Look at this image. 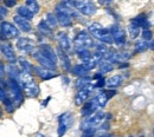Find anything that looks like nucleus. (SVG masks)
Returning <instances> with one entry per match:
<instances>
[{
  "mask_svg": "<svg viewBox=\"0 0 154 137\" xmlns=\"http://www.w3.org/2000/svg\"><path fill=\"white\" fill-rule=\"evenodd\" d=\"M110 32L116 45H123L126 43V33L122 28H120L119 25H113L110 27Z\"/></svg>",
  "mask_w": 154,
  "mask_h": 137,
  "instance_id": "f8f14e48",
  "label": "nucleus"
},
{
  "mask_svg": "<svg viewBox=\"0 0 154 137\" xmlns=\"http://www.w3.org/2000/svg\"><path fill=\"white\" fill-rule=\"evenodd\" d=\"M88 30L91 33V36H94L96 39H98L100 41H102V43H104V44H112L114 41L110 30L103 27L98 22H91L88 26Z\"/></svg>",
  "mask_w": 154,
  "mask_h": 137,
  "instance_id": "f03ea898",
  "label": "nucleus"
},
{
  "mask_svg": "<svg viewBox=\"0 0 154 137\" xmlns=\"http://www.w3.org/2000/svg\"><path fill=\"white\" fill-rule=\"evenodd\" d=\"M122 83H123V77L120 76V75L112 76L110 78L107 79V86H108L109 89H110V88H117V86H120Z\"/></svg>",
  "mask_w": 154,
  "mask_h": 137,
  "instance_id": "b1692460",
  "label": "nucleus"
},
{
  "mask_svg": "<svg viewBox=\"0 0 154 137\" xmlns=\"http://www.w3.org/2000/svg\"><path fill=\"white\" fill-rule=\"evenodd\" d=\"M32 52H33V53H32L33 58L36 59L42 66L48 67V69H51V70L56 69V64H55V63H52V61L48 58L46 56H44V55H43V52L39 50V47L38 49H36V50H33Z\"/></svg>",
  "mask_w": 154,
  "mask_h": 137,
  "instance_id": "9b49d317",
  "label": "nucleus"
},
{
  "mask_svg": "<svg viewBox=\"0 0 154 137\" xmlns=\"http://www.w3.org/2000/svg\"><path fill=\"white\" fill-rule=\"evenodd\" d=\"M74 122V117L70 112H64L63 115H60L58 117V136H63L68 128Z\"/></svg>",
  "mask_w": 154,
  "mask_h": 137,
  "instance_id": "0eeeda50",
  "label": "nucleus"
},
{
  "mask_svg": "<svg viewBox=\"0 0 154 137\" xmlns=\"http://www.w3.org/2000/svg\"><path fill=\"white\" fill-rule=\"evenodd\" d=\"M97 108H98V104H97L96 98H93L91 100H88V102H85V103L83 104L81 114H82V116H84V117L90 116V115H93V114L96 111Z\"/></svg>",
  "mask_w": 154,
  "mask_h": 137,
  "instance_id": "4468645a",
  "label": "nucleus"
},
{
  "mask_svg": "<svg viewBox=\"0 0 154 137\" xmlns=\"http://www.w3.org/2000/svg\"><path fill=\"white\" fill-rule=\"evenodd\" d=\"M148 49L154 51V40H151V41L148 43Z\"/></svg>",
  "mask_w": 154,
  "mask_h": 137,
  "instance_id": "37998d69",
  "label": "nucleus"
},
{
  "mask_svg": "<svg viewBox=\"0 0 154 137\" xmlns=\"http://www.w3.org/2000/svg\"><path fill=\"white\" fill-rule=\"evenodd\" d=\"M75 51H76V55L81 59L87 58V57H89L91 55L88 47H75Z\"/></svg>",
  "mask_w": 154,
  "mask_h": 137,
  "instance_id": "c756f323",
  "label": "nucleus"
},
{
  "mask_svg": "<svg viewBox=\"0 0 154 137\" xmlns=\"http://www.w3.org/2000/svg\"><path fill=\"white\" fill-rule=\"evenodd\" d=\"M106 84H107V80H104L103 78L97 79V83H96V86H97V88H102V86H104Z\"/></svg>",
  "mask_w": 154,
  "mask_h": 137,
  "instance_id": "ea45409f",
  "label": "nucleus"
},
{
  "mask_svg": "<svg viewBox=\"0 0 154 137\" xmlns=\"http://www.w3.org/2000/svg\"><path fill=\"white\" fill-rule=\"evenodd\" d=\"M26 6L36 14V13H38L39 12V5L38 2L36 1V0H27V2H26Z\"/></svg>",
  "mask_w": 154,
  "mask_h": 137,
  "instance_id": "e433bc0d",
  "label": "nucleus"
},
{
  "mask_svg": "<svg viewBox=\"0 0 154 137\" xmlns=\"http://www.w3.org/2000/svg\"><path fill=\"white\" fill-rule=\"evenodd\" d=\"M104 112L102 111H97L94 112L90 116H87L84 118V121L81 123V130H88V129H96L98 125H101V123L104 119Z\"/></svg>",
  "mask_w": 154,
  "mask_h": 137,
  "instance_id": "20e7f679",
  "label": "nucleus"
},
{
  "mask_svg": "<svg viewBox=\"0 0 154 137\" xmlns=\"http://www.w3.org/2000/svg\"><path fill=\"white\" fill-rule=\"evenodd\" d=\"M140 26H137V25H134V24H131V26H129V37L131 38H136V37H139V34H140Z\"/></svg>",
  "mask_w": 154,
  "mask_h": 137,
  "instance_id": "f704fd0d",
  "label": "nucleus"
},
{
  "mask_svg": "<svg viewBox=\"0 0 154 137\" xmlns=\"http://www.w3.org/2000/svg\"><path fill=\"white\" fill-rule=\"evenodd\" d=\"M17 12H18L19 16H21V17H24V18H26V19H29V20H31L33 18V16H35V13H33L27 6H25V5L18 7Z\"/></svg>",
  "mask_w": 154,
  "mask_h": 137,
  "instance_id": "a878e982",
  "label": "nucleus"
},
{
  "mask_svg": "<svg viewBox=\"0 0 154 137\" xmlns=\"http://www.w3.org/2000/svg\"><path fill=\"white\" fill-rule=\"evenodd\" d=\"M21 85L19 84V82L16 78H12V77H8L7 80V90H8V94L11 98L13 99L16 106L20 105L21 102H23V91H21Z\"/></svg>",
  "mask_w": 154,
  "mask_h": 137,
  "instance_id": "7ed1b4c3",
  "label": "nucleus"
},
{
  "mask_svg": "<svg viewBox=\"0 0 154 137\" xmlns=\"http://www.w3.org/2000/svg\"><path fill=\"white\" fill-rule=\"evenodd\" d=\"M89 83H90V78H89V77H85V76H83V77H79V78L77 79L76 83H75V85H76L77 90H79V89H82V88L87 86Z\"/></svg>",
  "mask_w": 154,
  "mask_h": 137,
  "instance_id": "2f4dec72",
  "label": "nucleus"
},
{
  "mask_svg": "<svg viewBox=\"0 0 154 137\" xmlns=\"http://www.w3.org/2000/svg\"><path fill=\"white\" fill-rule=\"evenodd\" d=\"M134 49L136 52H145L148 49V43H146L145 40H137L135 43Z\"/></svg>",
  "mask_w": 154,
  "mask_h": 137,
  "instance_id": "473e14b6",
  "label": "nucleus"
},
{
  "mask_svg": "<svg viewBox=\"0 0 154 137\" xmlns=\"http://www.w3.org/2000/svg\"><path fill=\"white\" fill-rule=\"evenodd\" d=\"M6 70H7V75H8V77L16 78L17 80L19 79L20 71H19V69H18V67L16 66V64H14V63H11L10 65H7Z\"/></svg>",
  "mask_w": 154,
  "mask_h": 137,
  "instance_id": "393cba45",
  "label": "nucleus"
},
{
  "mask_svg": "<svg viewBox=\"0 0 154 137\" xmlns=\"http://www.w3.org/2000/svg\"><path fill=\"white\" fill-rule=\"evenodd\" d=\"M0 66H1V78H2V76H4V73H5V66H4L2 63L0 64Z\"/></svg>",
  "mask_w": 154,
  "mask_h": 137,
  "instance_id": "c03bdc74",
  "label": "nucleus"
},
{
  "mask_svg": "<svg viewBox=\"0 0 154 137\" xmlns=\"http://www.w3.org/2000/svg\"><path fill=\"white\" fill-rule=\"evenodd\" d=\"M128 58H129V55L128 53H125V52H114L113 53V57H112V60L113 61H126Z\"/></svg>",
  "mask_w": 154,
  "mask_h": 137,
  "instance_id": "7c9ffc66",
  "label": "nucleus"
},
{
  "mask_svg": "<svg viewBox=\"0 0 154 137\" xmlns=\"http://www.w3.org/2000/svg\"><path fill=\"white\" fill-rule=\"evenodd\" d=\"M46 21L49 22V25L51 27H56L58 25V19H57V16L54 14V13H46Z\"/></svg>",
  "mask_w": 154,
  "mask_h": 137,
  "instance_id": "72a5a7b5",
  "label": "nucleus"
},
{
  "mask_svg": "<svg viewBox=\"0 0 154 137\" xmlns=\"http://www.w3.org/2000/svg\"><path fill=\"white\" fill-rule=\"evenodd\" d=\"M39 50L43 52L44 56H46L48 58L50 59L52 63H57V59H58V55L54 51V49L50 46V45H46V44H40L39 45Z\"/></svg>",
  "mask_w": 154,
  "mask_h": 137,
  "instance_id": "a211bd4d",
  "label": "nucleus"
},
{
  "mask_svg": "<svg viewBox=\"0 0 154 137\" xmlns=\"http://www.w3.org/2000/svg\"><path fill=\"white\" fill-rule=\"evenodd\" d=\"M128 66V63H122V64H120V67L121 69H125V67H127Z\"/></svg>",
  "mask_w": 154,
  "mask_h": 137,
  "instance_id": "a18cd8bd",
  "label": "nucleus"
},
{
  "mask_svg": "<svg viewBox=\"0 0 154 137\" xmlns=\"http://www.w3.org/2000/svg\"><path fill=\"white\" fill-rule=\"evenodd\" d=\"M152 37H153L152 31L148 30V28H145L143 32H142V38H143L145 40H152Z\"/></svg>",
  "mask_w": 154,
  "mask_h": 137,
  "instance_id": "4c0bfd02",
  "label": "nucleus"
},
{
  "mask_svg": "<svg viewBox=\"0 0 154 137\" xmlns=\"http://www.w3.org/2000/svg\"><path fill=\"white\" fill-rule=\"evenodd\" d=\"M0 13H1V17H4V16H6V14H7L6 6H1V8H0Z\"/></svg>",
  "mask_w": 154,
  "mask_h": 137,
  "instance_id": "a19ab883",
  "label": "nucleus"
},
{
  "mask_svg": "<svg viewBox=\"0 0 154 137\" xmlns=\"http://www.w3.org/2000/svg\"><path fill=\"white\" fill-rule=\"evenodd\" d=\"M56 10L68 12L72 17H77L78 13H79L77 11V8L75 7V1H71V0H62V1H59L57 4V6H56Z\"/></svg>",
  "mask_w": 154,
  "mask_h": 137,
  "instance_id": "9d476101",
  "label": "nucleus"
},
{
  "mask_svg": "<svg viewBox=\"0 0 154 137\" xmlns=\"http://www.w3.org/2000/svg\"><path fill=\"white\" fill-rule=\"evenodd\" d=\"M33 71L39 78H42L43 80H49V79L57 76L51 69H48V67H44V66H33Z\"/></svg>",
  "mask_w": 154,
  "mask_h": 137,
  "instance_id": "ddd939ff",
  "label": "nucleus"
},
{
  "mask_svg": "<svg viewBox=\"0 0 154 137\" xmlns=\"http://www.w3.org/2000/svg\"><path fill=\"white\" fill-rule=\"evenodd\" d=\"M20 32L16 25L8 21H1V39H14L19 38Z\"/></svg>",
  "mask_w": 154,
  "mask_h": 137,
  "instance_id": "39448f33",
  "label": "nucleus"
},
{
  "mask_svg": "<svg viewBox=\"0 0 154 137\" xmlns=\"http://www.w3.org/2000/svg\"><path fill=\"white\" fill-rule=\"evenodd\" d=\"M18 61H19L20 66H21V69H23V71H26V72H32L33 71V66L26 60V59L24 58V57H19L18 58Z\"/></svg>",
  "mask_w": 154,
  "mask_h": 137,
  "instance_id": "c85d7f7f",
  "label": "nucleus"
},
{
  "mask_svg": "<svg viewBox=\"0 0 154 137\" xmlns=\"http://www.w3.org/2000/svg\"><path fill=\"white\" fill-rule=\"evenodd\" d=\"M56 37H57L58 41H59V46L62 49H64L65 51H69L71 49V40L69 39V37L66 36L65 32H63V31L58 32Z\"/></svg>",
  "mask_w": 154,
  "mask_h": 137,
  "instance_id": "412c9836",
  "label": "nucleus"
},
{
  "mask_svg": "<svg viewBox=\"0 0 154 137\" xmlns=\"http://www.w3.org/2000/svg\"><path fill=\"white\" fill-rule=\"evenodd\" d=\"M95 86H96V85H93V84L89 83L87 86L79 89L78 92L76 94V97H75V104H76V105H82V104H84V103L87 102L88 97H89L90 92L93 91V89H94Z\"/></svg>",
  "mask_w": 154,
  "mask_h": 137,
  "instance_id": "1a4fd4ad",
  "label": "nucleus"
},
{
  "mask_svg": "<svg viewBox=\"0 0 154 137\" xmlns=\"http://www.w3.org/2000/svg\"><path fill=\"white\" fill-rule=\"evenodd\" d=\"M75 7L84 16H94L96 13V5L91 0H75Z\"/></svg>",
  "mask_w": 154,
  "mask_h": 137,
  "instance_id": "423d86ee",
  "label": "nucleus"
},
{
  "mask_svg": "<svg viewBox=\"0 0 154 137\" xmlns=\"http://www.w3.org/2000/svg\"><path fill=\"white\" fill-rule=\"evenodd\" d=\"M94 78H95V79H100V78H102V75H101V73H96V75L94 76Z\"/></svg>",
  "mask_w": 154,
  "mask_h": 137,
  "instance_id": "49530a36",
  "label": "nucleus"
},
{
  "mask_svg": "<svg viewBox=\"0 0 154 137\" xmlns=\"http://www.w3.org/2000/svg\"><path fill=\"white\" fill-rule=\"evenodd\" d=\"M18 82H19V84L21 85L23 91L25 92L26 96H29V97H37L39 95L38 85L35 83L33 77L31 76L30 72L21 71Z\"/></svg>",
  "mask_w": 154,
  "mask_h": 137,
  "instance_id": "f257e3e1",
  "label": "nucleus"
},
{
  "mask_svg": "<svg viewBox=\"0 0 154 137\" xmlns=\"http://www.w3.org/2000/svg\"><path fill=\"white\" fill-rule=\"evenodd\" d=\"M113 0H98V2L101 4V5H103V6H106V5H108V4H110Z\"/></svg>",
  "mask_w": 154,
  "mask_h": 137,
  "instance_id": "79ce46f5",
  "label": "nucleus"
},
{
  "mask_svg": "<svg viewBox=\"0 0 154 137\" xmlns=\"http://www.w3.org/2000/svg\"><path fill=\"white\" fill-rule=\"evenodd\" d=\"M17 4V0H4V5L6 7H14Z\"/></svg>",
  "mask_w": 154,
  "mask_h": 137,
  "instance_id": "58836bf2",
  "label": "nucleus"
},
{
  "mask_svg": "<svg viewBox=\"0 0 154 137\" xmlns=\"http://www.w3.org/2000/svg\"><path fill=\"white\" fill-rule=\"evenodd\" d=\"M95 98H96L98 106H100V108H103V106L107 104V102H108V99H109V96H108V94H107L106 91H100Z\"/></svg>",
  "mask_w": 154,
  "mask_h": 137,
  "instance_id": "cd10ccee",
  "label": "nucleus"
},
{
  "mask_svg": "<svg viewBox=\"0 0 154 137\" xmlns=\"http://www.w3.org/2000/svg\"><path fill=\"white\" fill-rule=\"evenodd\" d=\"M75 47H91L95 45V43L93 41L90 34L87 31H81L78 32L75 37Z\"/></svg>",
  "mask_w": 154,
  "mask_h": 137,
  "instance_id": "6e6552de",
  "label": "nucleus"
},
{
  "mask_svg": "<svg viewBox=\"0 0 154 137\" xmlns=\"http://www.w3.org/2000/svg\"><path fill=\"white\" fill-rule=\"evenodd\" d=\"M62 79H64V82H65V84H68V83H69V79L66 78V77H62Z\"/></svg>",
  "mask_w": 154,
  "mask_h": 137,
  "instance_id": "de8ad7c7",
  "label": "nucleus"
},
{
  "mask_svg": "<svg viewBox=\"0 0 154 137\" xmlns=\"http://www.w3.org/2000/svg\"><path fill=\"white\" fill-rule=\"evenodd\" d=\"M88 69L83 65V64H78V65H75L74 67H71L70 72L74 75V76H77V77H83V76H87L88 73Z\"/></svg>",
  "mask_w": 154,
  "mask_h": 137,
  "instance_id": "5701e85b",
  "label": "nucleus"
},
{
  "mask_svg": "<svg viewBox=\"0 0 154 137\" xmlns=\"http://www.w3.org/2000/svg\"><path fill=\"white\" fill-rule=\"evenodd\" d=\"M57 55H58V58L60 59L62 66H63L66 71H70V70H71V61H70V58H69L68 55H66V51H65L64 49H62L60 46H58Z\"/></svg>",
  "mask_w": 154,
  "mask_h": 137,
  "instance_id": "6ab92c4d",
  "label": "nucleus"
},
{
  "mask_svg": "<svg viewBox=\"0 0 154 137\" xmlns=\"http://www.w3.org/2000/svg\"><path fill=\"white\" fill-rule=\"evenodd\" d=\"M100 72H103V73H106V72H110V71H113V65H112V63L109 61V60H106V61H103V63H101V65H100Z\"/></svg>",
  "mask_w": 154,
  "mask_h": 137,
  "instance_id": "c9c22d12",
  "label": "nucleus"
},
{
  "mask_svg": "<svg viewBox=\"0 0 154 137\" xmlns=\"http://www.w3.org/2000/svg\"><path fill=\"white\" fill-rule=\"evenodd\" d=\"M38 28L39 31L43 33V34H46V36H51L52 33V27L49 25V22L46 20H42L38 24Z\"/></svg>",
  "mask_w": 154,
  "mask_h": 137,
  "instance_id": "bb28decb",
  "label": "nucleus"
},
{
  "mask_svg": "<svg viewBox=\"0 0 154 137\" xmlns=\"http://www.w3.org/2000/svg\"><path fill=\"white\" fill-rule=\"evenodd\" d=\"M1 52L4 55V57L7 59L10 63H16L17 57H16V53H14V50L13 47L10 45V44H1Z\"/></svg>",
  "mask_w": 154,
  "mask_h": 137,
  "instance_id": "f3484780",
  "label": "nucleus"
},
{
  "mask_svg": "<svg viewBox=\"0 0 154 137\" xmlns=\"http://www.w3.org/2000/svg\"><path fill=\"white\" fill-rule=\"evenodd\" d=\"M17 47L20 51L30 52L33 51V41L29 38H18L17 40Z\"/></svg>",
  "mask_w": 154,
  "mask_h": 137,
  "instance_id": "aec40b11",
  "label": "nucleus"
},
{
  "mask_svg": "<svg viewBox=\"0 0 154 137\" xmlns=\"http://www.w3.org/2000/svg\"><path fill=\"white\" fill-rule=\"evenodd\" d=\"M153 135H154V130H153Z\"/></svg>",
  "mask_w": 154,
  "mask_h": 137,
  "instance_id": "09e8293b",
  "label": "nucleus"
},
{
  "mask_svg": "<svg viewBox=\"0 0 154 137\" xmlns=\"http://www.w3.org/2000/svg\"><path fill=\"white\" fill-rule=\"evenodd\" d=\"M13 21L16 22V25L18 26V28L21 30L23 32H30L31 28H32V26H31V24H30L29 19L21 17V16H19V14H17V16L13 17Z\"/></svg>",
  "mask_w": 154,
  "mask_h": 137,
  "instance_id": "dca6fc26",
  "label": "nucleus"
},
{
  "mask_svg": "<svg viewBox=\"0 0 154 137\" xmlns=\"http://www.w3.org/2000/svg\"><path fill=\"white\" fill-rule=\"evenodd\" d=\"M56 16H57L58 24L63 27H70L72 25V19H71V14H69L68 12L60 11V10H56Z\"/></svg>",
  "mask_w": 154,
  "mask_h": 137,
  "instance_id": "2eb2a0df",
  "label": "nucleus"
},
{
  "mask_svg": "<svg viewBox=\"0 0 154 137\" xmlns=\"http://www.w3.org/2000/svg\"><path fill=\"white\" fill-rule=\"evenodd\" d=\"M132 24L137 25L140 27H143V28H148L149 27V22L147 21V16L145 13H141L137 17H135L134 19L132 20Z\"/></svg>",
  "mask_w": 154,
  "mask_h": 137,
  "instance_id": "4be33fe9",
  "label": "nucleus"
}]
</instances>
